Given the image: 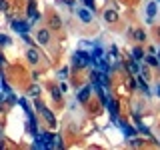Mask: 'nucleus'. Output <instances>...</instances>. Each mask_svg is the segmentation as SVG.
I'll use <instances>...</instances> for the list:
<instances>
[{
	"label": "nucleus",
	"mask_w": 160,
	"mask_h": 150,
	"mask_svg": "<svg viewBox=\"0 0 160 150\" xmlns=\"http://www.w3.org/2000/svg\"><path fill=\"white\" fill-rule=\"evenodd\" d=\"M72 66L80 70V68H88V66H92V58H90V54L88 52H84V50H78V52H74V56H72Z\"/></svg>",
	"instance_id": "obj_1"
},
{
	"label": "nucleus",
	"mask_w": 160,
	"mask_h": 150,
	"mask_svg": "<svg viewBox=\"0 0 160 150\" xmlns=\"http://www.w3.org/2000/svg\"><path fill=\"white\" fill-rule=\"evenodd\" d=\"M36 112L44 118V122H48L50 126H56V116H54V112H52V110H48L42 102H40V100H36Z\"/></svg>",
	"instance_id": "obj_2"
},
{
	"label": "nucleus",
	"mask_w": 160,
	"mask_h": 150,
	"mask_svg": "<svg viewBox=\"0 0 160 150\" xmlns=\"http://www.w3.org/2000/svg\"><path fill=\"white\" fill-rule=\"evenodd\" d=\"M10 28H12L16 34H28L30 30H32V24H30V22H26V20L12 18V20H10Z\"/></svg>",
	"instance_id": "obj_3"
},
{
	"label": "nucleus",
	"mask_w": 160,
	"mask_h": 150,
	"mask_svg": "<svg viewBox=\"0 0 160 150\" xmlns=\"http://www.w3.org/2000/svg\"><path fill=\"white\" fill-rule=\"evenodd\" d=\"M36 42L40 44V46H48L50 42H52V30H50L48 26L46 28H40L36 32Z\"/></svg>",
	"instance_id": "obj_4"
},
{
	"label": "nucleus",
	"mask_w": 160,
	"mask_h": 150,
	"mask_svg": "<svg viewBox=\"0 0 160 150\" xmlns=\"http://www.w3.org/2000/svg\"><path fill=\"white\" fill-rule=\"evenodd\" d=\"M72 10H74L76 18L82 24H90V22H92V10H88L86 6H78V8H72Z\"/></svg>",
	"instance_id": "obj_5"
},
{
	"label": "nucleus",
	"mask_w": 160,
	"mask_h": 150,
	"mask_svg": "<svg viewBox=\"0 0 160 150\" xmlns=\"http://www.w3.org/2000/svg\"><path fill=\"white\" fill-rule=\"evenodd\" d=\"M26 60L30 66H40V62H42V54H40V50L36 48H28L26 50Z\"/></svg>",
	"instance_id": "obj_6"
},
{
	"label": "nucleus",
	"mask_w": 160,
	"mask_h": 150,
	"mask_svg": "<svg viewBox=\"0 0 160 150\" xmlns=\"http://www.w3.org/2000/svg\"><path fill=\"white\" fill-rule=\"evenodd\" d=\"M46 22H48V28L52 30V32H58V30H62V18H60L56 12H50L48 18H46Z\"/></svg>",
	"instance_id": "obj_7"
},
{
	"label": "nucleus",
	"mask_w": 160,
	"mask_h": 150,
	"mask_svg": "<svg viewBox=\"0 0 160 150\" xmlns=\"http://www.w3.org/2000/svg\"><path fill=\"white\" fill-rule=\"evenodd\" d=\"M102 16H104V22H106V24H116L118 18H120V16H118V10L114 8V6H108V8L102 12Z\"/></svg>",
	"instance_id": "obj_8"
},
{
	"label": "nucleus",
	"mask_w": 160,
	"mask_h": 150,
	"mask_svg": "<svg viewBox=\"0 0 160 150\" xmlns=\"http://www.w3.org/2000/svg\"><path fill=\"white\" fill-rule=\"evenodd\" d=\"M90 96H92V86H90V84H86V86H82V88L78 90V94H76V100H78L80 104H88Z\"/></svg>",
	"instance_id": "obj_9"
},
{
	"label": "nucleus",
	"mask_w": 160,
	"mask_h": 150,
	"mask_svg": "<svg viewBox=\"0 0 160 150\" xmlns=\"http://www.w3.org/2000/svg\"><path fill=\"white\" fill-rule=\"evenodd\" d=\"M118 128L124 132V136H126V138H132V136H136V134H138V132H136V128L130 126V124H128V122H124V120L118 124Z\"/></svg>",
	"instance_id": "obj_10"
},
{
	"label": "nucleus",
	"mask_w": 160,
	"mask_h": 150,
	"mask_svg": "<svg viewBox=\"0 0 160 150\" xmlns=\"http://www.w3.org/2000/svg\"><path fill=\"white\" fill-rule=\"evenodd\" d=\"M124 68H126V72H130V74H134V76H138V74H140V70H142V68H140V62H136V60H128V62L126 64H124Z\"/></svg>",
	"instance_id": "obj_11"
},
{
	"label": "nucleus",
	"mask_w": 160,
	"mask_h": 150,
	"mask_svg": "<svg viewBox=\"0 0 160 150\" xmlns=\"http://www.w3.org/2000/svg\"><path fill=\"white\" fill-rule=\"evenodd\" d=\"M136 86H138V92H142L144 96H150V88H148V84H146V80H144L142 76H138V82H136Z\"/></svg>",
	"instance_id": "obj_12"
},
{
	"label": "nucleus",
	"mask_w": 160,
	"mask_h": 150,
	"mask_svg": "<svg viewBox=\"0 0 160 150\" xmlns=\"http://www.w3.org/2000/svg\"><path fill=\"white\" fill-rule=\"evenodd\" d=\"M104 56V50H102V46H100L98 42H94V50L90 52V58H92V62L94 60H98V58H102Z\"/></svg>",
	"instance_id": "obj_13"
},
{
	"label": "nucleus",
	"mask_w": 160,
	"mask_h": 150,
	"mask_svg": "<svg viewBox=\"0 0 160 150\" xmlns=\"http://www.w3.org/2000/svg\"><path fill=\"white\" fill-rule=\"evenodd\" d=\"M158 12V4L156 2H150L148 6H146V16H148V24L152 22V18H154V14Z\"/></svg>",
	"instance_id": "obj_14"
},
{
	"label": "nucleus",
	"mask_w": 160,
	"mask_h": 150,
	"mask_svg": "<svg viewBox=\"0 0 160 150\" xmlns=\"http://www.w3.org/2000/svg\"><path fill=\"white\" fill-rule=\"evenodd\" d=\"M128 34H132V36H134V40H136V42H144V40H146V32H144L142 28H136V30H130Z\"/></svg>",
	"instance_id": "obj_15"
},
{
	"label": "nucleus",
	"mask_w": 160,
	"mask_h": 150,
	"mask_svg": "<svg viewBox=\"0 0 160 150\" xmlns=\"http://www.w3.org/2000/svg\"><path fill=\"white\" fill-rule=\"evenodd\" d=\"M130 54H132V58L136 60V62H142V60H144V50L140 48V46H134Z\"/></svg>",
	"instance_id": "obj_16"
},
{
	"label": "nucleus",
	"mask_w": 160,
	"mask_h": 150,
	"mask_svg": "<svg viewBox=\"0 0 160 150\" xmlns=\"http://www.w3.org/2000/svg\"><path fill=\"white\" fill-rule=\"evenodd\" d=\"M134 126H136V132H140V134H144V136H148V138H152V134H150V130L144 126L142 122H140V120L136 118V124H134Z\"/></svg>",
	"instance_id": "obj_17"
},
{
	"label": "nucleus",
	"mask_w": 160,
	"mask_h": 150,
	"mask_svg": "<svg viewBox=\"0 0 160 150\" xmlns=\"http://www.w3.org/2000/svg\"><path fill=\"white\" fill-rule=\"evenodd\" d=\"M28 98H38L40 96V86L38 84H32V86H28Z\"/></svg>",
	"instance_id": "obj_18"
},
{
	"label": "nucleus",
	"mask_w": 160,
	"mask_h": 150,
	"mask_svg": "<svg viewBox=\"0 0 160 150\" xmlns=\"http://www.w3.org/2000/svg\"><path fill=\"white\" fill-rule=\"evenodd\" d=\"M50 96H52L54 102H60V100H62V92H60V88L52 86V88H50Z\"/></svg>",
	"instance_id": "obj_19"
},
{
	"label": "nucleus",
	"mask_w": 160,
	"mask_h": 150,
	"mask_svg": "<svg viewBox=\"0 0 160 150\" xmlns=\"http://www.w3.org/2000/svg\"><path fill=\"white\" fill-rule=\"evenodd\" d=\"M144 62H146L148 66H152V68H158V58L154 56V54H148V56H144Z\"/></svg>",
	"instance_id": "obj_20"
},
{
	"label": "nucleus",
	"mask_w": 160,
	"mask_h": 150,
	"mask_svg": "<svg viewBox=\"0 0 160 150\" xmlns=\"http://www.w3.org/2000/svg\"><path fill=\"white\" fill-rule=\"evenodd\" d=\"M68 76H70V68H68V66H62V68L58 70V78H60V80H66Z\"/></svg>",
	"instance_id": "obj_21"
},
{
	"label": "nucleus",
	"mask_w": 160,
	"mask_h": 150,
	"mask_svg": "<svg viewBox=\"0 0 160 150\" xmlns=\"http://www.w3.org/2000/svg\"><path fill=\"white\" fill-rule=\"evenodd\" d=\"M10 42H12V40H10V36H8V34H2V32H0V48L8 46Z\"/></svg>",
	"instance_id": "obj_22"
},
{
	"label": "nucleus",
	"mask_w": 160,
	"mask_h": 150,
	"mask_svg": "<svg viewBox=\"0 0 160 150\" xmlns=\"http://www.w3.org/2000/svg\"><path fill=\"white\" fill-rule=\"evenodd\" d=\"M10 10V2L8 0H0V12H8Z\"/></svg>",
	"instance_id": "obj_23"
},
{
	"label": "nucleus",
	"mask_w": 160,
	"mask_h": 150,
	"mask_svg": "<svg viewBox=\"0 0 160 150\" xmlns=\"http://www.w3.org/2000/svg\"><path fill=\"white\" fill-rule=\"evenodd\" d=\"M58 4H64V6H68V8H74V0H56Z\"/></svg>",
	"instance_id": "obj_24"
},
{
	"label": "nucleus",
	"mask_w": 160,
	"mask_h": 150,
	"mask_svg": "<svg viewBox=\"0 0 160 150\" xmlns=\"http://www.w3.org/2000/svg\"><path fill=\"white\" fill-rule=\"evenodd\" d=\"M54 146H56V148H62V136L54 134Z\"/></svg>",
	"instance_id": "obj_25"
},
{
	"label": "nucleus",
	"mask_w": 160,
	"mask_h": 150,
	"mask_svg": "<svg viewBox=\"0 0 160 150\" xmlns=\"http://www.w3.org/2000/svg\"><path fill=\"white\" fill-rule=\"evenodd\" d=\"M58 88H60V92H62V94H66V92H68V84H66V82H60V84H58Z\"/></svg>",
	"instance_id": "obj_26"
},
{
	"label": "nucleus",
	"mask_w": 160,
	"mask_h": 150,
	"mask_svg": "<svg viewBox=\"0 0 160 150\" xmlns=\"http://www.w3.org/2000/svg\"><path fill=\"white\" fill-rule=\"evenodd\" d=\"M6 66V58H4V54H0V68Z\"/></svg>",
	"instance_id": "obj_27"
},
{
	"label": "nucleus",
	"mask_w": 160,
	"mask_h": 150,
	"mask_svg": "<svg viewBox=\"0 0 160 150\" xmlns=\"http://www.w3.org/2000/svg\"><path fill=\"white\" fill-rule=\"evenodd\" d=\"M154 90H156V96H160V82L156 84V88H154Z\"/></svg>",
	"instance_id": "obj_28"
},
{
	"label": "nucleus",
	"mask_w": 160,
	"mask_h": 150,
	"mask_svg": "<svg viewBox=\"0 0 160 150\" xmlns=\"http://www.w3.org/2000/svg\"><path fill=\"white\" fill-rule=\"evenodd\" d=\"M4 138V132H2V126H0V140Z\"/></svg>",
	"instance_id": "obj_29"
},
{
	"label": "nucleus",
	"mask_w": 160,
	"mask_h": 150,
	"mask_svg": "<svg viewBox=\"0 0 160 150\" xmlns=\"http://www.w3.org/2000/svg\"><path fill=\"white\" fill-rule=\"evenodd\" d=\"M156 36H158V38H160V26H158V28H156Z\"/></svg>",
	"instance_id": "obj_30"
},
{
	"label": "nucleus",
	"mask_w": 160,
	"mask_h": 150,
	"mask_svg": "<svg viewBox=\"0 0 160 150\" xmlns=\"http://www.w3.org/2000/svg\"><path fill=\"white\" fill-rule=\"evenodd\" d=\"M156 58H158V68H160V50H158V56Z\"/></svg>",
	"instance_id": "obj_31"
},
{
	"label": "nucleus",
	"mask_w": 160,
	"mask_h": 150,
	"mask_svg": "<svg viewBox=\"0 0 160 150\" xmlns=\"http://www.w3.org/2000/svg\"><path fill=\"white\" fill-rule=\"evenodd\" d=\"M158 146H160V138H158Z\"/></svg>",
	"instance_id": "obj_32"
},
{
	"label": "nucleus",
	"mask_w": 160,
	"mask_h": 150,
	"mask_svg": "<svg viewBox=\"0 0 160 150\" xmlns=\"http://www.w3.org/2000/svg\"><path fill=\"white\" fill-rule=\"evenodd\" d=\"M0 90H2V84H0Z\"/></svg>",
	"instance_id": "obj_33"
}]
</instances>
